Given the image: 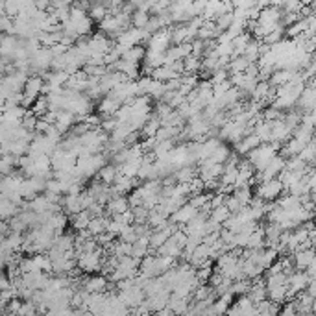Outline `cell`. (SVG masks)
<instances>
[{
  "instance_id": "12",
  "label": "cell",
  "mask_w": 316,
  "mask_h": 316,
  "mask_svg": "<svg viewBox=\"0 0 316 316\" xmlns=\"http://www.w3.org/2000/svg\"><path fill=\"white\" fill-rule=\"evenodd\" d=\"M213 22H215L216 30L222 34V32H226V30L231 26V22H233V11H226V13L218 15V17H216Z\"/></svg>"
},
{
  "instance_id": "5",
  "label": "cell",
  "mask_w": 316,
  "mask_h": 316,
  "mask_svg": "<svg viewBox=\"0 0 316 316\" xmlns=\"http://www.w3.org/2000/svg\"><path fill=\"white\" fill-rule=\"evenodd\" d=\"M126 211H129V203L126 196H113V198L106 203V213L111 216L122 215V213H126Z\"/></svg>"
},
{
  "instance_id": "8",
  "label": "cell",
  "mask_w": 316,
  "mask_h": 316,
  "mask_svg": "<svg viewBox=\"0 0 316 316\" xmlns=\"http://www.w3.org/2000/svg\"><path fill=\"white\" fill-rule=\"evenodd\" d=\"M108 224L109 220L106 216H98V218H91L87 224V233L91 237H98L102 233H106L108 231Z\"/></svg>"
},
{
  "instance_id": "6",
  "label": "cell",
  "mask_w": 316,
  "mask_h": 316,
  "mask_svg": "<svg viewBox=\"0 0 316 316\" xmlns=\"http://www.w3.org/2000/svg\"><path fill=\"white\" fill-rule=\"evenodd\" d=\"M292 76H294V72H292V70L277 68V70H274V72H272V76H270L268 85L272 89H279V87H283V85H287V83L292 80Z\"/></svg>"
},
{
  "instance_id": "10",
  "label": "cell",
  "mask_w": 316,
  "mask_h": 316,
  "mask_svg": "<svg viewBox=\"0 0 316 316\" xmlns=\"http://www.w3.org/2000/svg\"><path fill=\"white\" fill-rule=\"evenodd\" d=\"M117 174H119V170H117L115 165H104V167L100 168V172H98V178H100L98 182L104 183V185H111V183L115 182Z\"/></svg>"
},
{
  "instance_id": "14",
  "label": "cell",
  "mask_w": 316,
  "mask_h": 316,
  "mask_svg": "<svg viewBox=\"0 0 316 316\" xmlns=\"http://www.w3.org/2000/svg\"><path fill=\"white\" fill-rule=\"evenodd\" d=\"M89 220H91V216H89L87 211H81V213H78V215L72 216V226H74V229L83 231V229H87Z\"/></svg>"
},
{
  "instance_id": "16",
  "label": "cell",
  "mask_w": 316,
  "mask_h": 316,
  "mask_svg": "<svg viewBox=\"0 0 316 316\" xmlns=\"http://www.w3.org/2000/svg\"><path fill=\"white\" fill-rule=\"evenodd\" d=\"M303 316H315V315H313V313H307V315H303Z\"/></svg>"
},
{
  "instance_id": "11",
  "label": "cell",
  "mask_w": 316,
  "mask_h": 316,
  "mask_svg": "<svg viewBox=\"0 0 316 316\" xmlns=\"http://www.w3.org/2000/svg\"><path fill=\"white\" fill-rule=\"evenodd\" d=\"M229 154H231V152H229L228 146H226V144H222V142H220V144H218V148H216L215 152L211 154V157H209V159H205V161H209V163H215V165H222V163L228 161Z\"/></svg>"
},
{
  "instance_id": "3",
  "label": "cell",
  "mask_w": 316,
  "mask_h": 316,
  "mask_svg": "<svg viewBox=\"0 0 316 316\" xmlns=\"http://www.w3.org/2000/svg\"><path fill=\"white\" fill-rule=\"evenodd\" d=\"M313 262H315V252H313V248L298 250L292 255V264H294V268L298 272H305Z\"/></svg>"
},
{
  "instance_id": "4",
  "label": "cell",
  "mask_w": 316,
  "mask_h": 316,
  "mask_svg": "<svg viewBox=\"0 0 316 316\" xmlns=\"http://www.w3.org/2000/svg\"><path fill=\"white\" fill-rule=\"evenodd\" d=\"M196 215H198V209H194L190 203H185V205H182L178 211H174V213L170 215V220H172V224H176V226H185V224L190 222Z\"/></svg>"
},
{
  "instance_id": "7",
  "label": "cell",
  "mask_w": 316,
  "mask_h": 316,
  "mask_svg": "<svg viewBox=\"0 0 316 316\" xmlns=\"http://www.w3.org/2000/svg\"><path fill=\"white\" fill-rule=\"evenodd\" d=\"M19 215V205H15L11 200H7L4 194H0V220H7Z\"/></svg>"
},
{
  "instance_id": "1",
  "label": "cell",
  "mask_w": 316,
  "mask_h": 316,
  "mask_svg": "<svg viewBox=\"0 0 316 316\" xmlns=\"http://www.w3.org/2000/svg\"><path fill=\"white\" fill-rule=\"evenodd\" d=\"M255 194L259 200H262V202H276L277 198L281 194H285V189H283L281 182L279 180H270V182H262L257 185L255 189Z\"/></svg>"
},
{
  "instance_id": "13",
  "label": "cell",
  "mask_w": 316,
  "mask_h": 316,
  "mask_svg": "<svg viewBox=\"0 0 316 316\" xmlns=\"http://www.w3.org/2000/svg\"><path fill=\"white\" fill-rule=\"evenodd\" d=\"M150 13H144V11H133L131 13V26L137 28V30H144V26L148 24Z\"/></svg>"
},
{
  "instance_id": "9",
  "label": "cell",
  "mask_w": 316,
  "mask_h": 316,
  "mask_svg": "<svg viewBox=\"0 0 316 316\" xmlns=\"http://www.w3.org/2000/svg\"><path fill=\"white\" fill-rule=\"evenodd\" d=\"M144 56H146V50L139 45V47H131L128 48L124 54H122L121 60L128 61V63H133V65H139V61L144 60Z\"/></svg>"
},
{
  "instance_id": "15",
  "label": "cell",
  "mask_w": 316,
  "mask_h": 316,
  "mask_svg": "<svg viewBox=\"0 0 316 316\" xmlns=\"http://www.w3.org/2000/svg\"><path fill=\"white\" fill-rule=\"evenodd\" d=\"M4 270H6V259H4V255L0 253V276L4 274Z\"/></svg>"
},
{
  "instance_id": "2",
  "label": "cell",
  "mask_w": 316,
  "mask_h": 316,
  "mask_svg": "<svg viewBox=\"0 0 316 316\" xmlns=\"http://www.w3.org/2000/svg\"><path fill=\"white\" fill-rule=\"evenodd\" d=\"M102 248H96L93 252H85V253H81L78 255V268L81 272H87V274H94V272H98L102 268Z\"/></svg>"
}]
</instances>
